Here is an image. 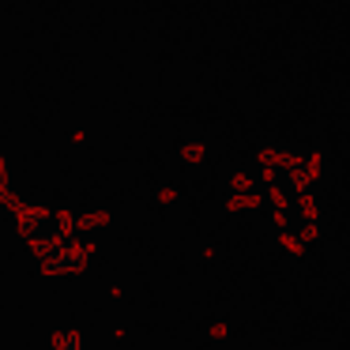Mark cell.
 Listing matches in <instances>:
<instances>
[{"label":"cell","mask_w":350,"mask_h":350,"mask_svg":"<svg viewBox=\"0 0 350 350\" xmlns=\"http://www.w3.org/2000/svg\"><path fill=\"white\" fill-rule=\"evenodd\" d=\"M57 350H79V339L76 335H61V339H57Z\"/></svg>","instance_id":"1"}]
</instances>
